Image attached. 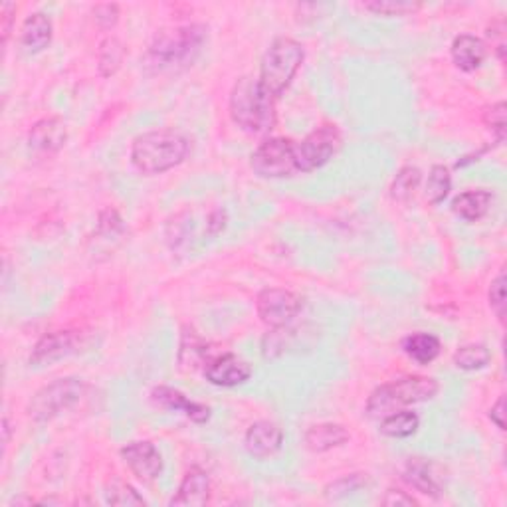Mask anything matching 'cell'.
I'll use <instances>...</instances> for the list:
<instances>
[{
  "instance_id": "obj_1",
  "label": "cell",
  "mask_w": 507,
  "mask_h": 507,
  "mask_svg": "<svg viewBox=\"0 0 507 507\" xmlns=\"http://www.w3.org/2000/svg\"><path fill=\"white\" fill-rule=\"evenodd\" d=\"M191 153L187 135L177 129H155L135 137L131 163L143 175H160L184 163Z\"/></svg>"
},
{
  "instance_id": "obj_2",
  "label": "cell",
  "mask_w": 507,
  "mask_h": 507,
  "mask_svg": "<svg viewBox=\"0 0 507 507\" xmlns=\"http://www.w3.org/2000/svg\"><path fill=\"white\" fill-rule=\"evenodd\" d=\"M230 118L242 131L260 135L268 133L275 125V99L254 78H240L230 91Z\"/></svg>"
},
{
  "instance_id": "obj_3",
  "label": "cell",
  "mask_w": 507,
  "mask_h": 507,
  "mask_svg": "<svg viewBox=\"0 0 507 507\" xmlns=\"http://www.w3.org/2000/svg\"><path fill=\"white\" fill-rule=\"evenodd\" d=\"M206 42V28L202 25H189L159 32L149 46L145 64L155 72L175 70L189 66L199 56Z\"/></svg>"
},
{
  "instance_id": "obj_4",
  "label": "cell",
  "mask_w": 507,
  "mask_h": 507,
  "mask_svg": "<svg viewBox=\"0 0 507 507\" xmlns=\"http://www.w3.org/2000/svg\"><path fill=\"white\" fill-rule=\"evenodd\" d=\"M440 385L430 377H402L393 383L377 387L367 400V414L371 419H385L397 410L432 400Z\"/></svg>"
},
{
  "instance_id": "obj_5",
  "label": "cell",
  "mask_w": 507,
  "mask_h": 507,
  "mask_svg": "<svg viewBox=\"0 0 507 507\" xmlns=\"http://www.w3.org/2000/svg\"><path fill=\"white\" fill-rule=\"evenodd\" d=\"M305 60L304 46L294 38H275L260 64L258 84L272 99H278L290 88Z\"/></svg>"
},
{
  "instance_id": "obj_6",
  "label": "cell",
  "mask_w": 507,
  "mask_h": 507,
  "mask_svg": "<svg viewBox=\"0 0 507 507\" xmlns=\"http://www.w3.org/2000/svg\"><path fill=\"white\" fill-rule=\"evenodd\" d=\"M86 393V383L82 378L66 377L56 378L54 383L42 387L36 395L32 397L28 405V414L34 422H50L62 412L70 410L78 405L79 398Z\"/></svg>"
},
{
  "instance_id": "obj_7",
  "label": "cell",
  "mask_w": 507,
  "mask_h": 507,
  "mask_svg": "<svg viewBox=\"0 0 507 507\" xmlns=\"http://www.w3.org/2000/svg\"><path fill=\"white\" fill-rule=\"evenodd\" d=\"M295 141L285 137H270L256 147L250 157V167L260 179H287L297 175Z\"/></svg>"
},
{
  "instance_id": "obj_8",
  "label": "cell",
  "mask_w": 507,
  "mask_h": 507,
  "mask_svg": "<svg viewBox=\"0 0 507 507\" xmlns=\"http://www.w3.org/2000/svg\"><path fill=\"white\" fill-rule=\"evenodd\" d=\"M341 131L336 125H321L311 131L305 140L295 143V169L297 172H314L326 167L339 151Z\"/></svg>"
},
{
  "instance_id": "obj_9",
  "label": "cell",
  "mask_w": 507,
  "mask_h": 507,
  "mask_svg": "<svg viewBox=\"0 0 507 507\" xmlns=\"http://www.w3.org/2000/svg\"><path fill=\"white\" fill-rule=\"evenodd\" d=\"M258 317L272 329H282L302 311V297L282 287H266L256 297Z\"/></svg>"
},
{
  "instance_id": "obj_10",
  "label": "cell",
  "mask_w": 507,
  "mask_h": 507,
  "mask_svg": "<svg viewBox=\"0 0 507 507\" xmlns=\"http://www.w3.org/2000/svg\"><path fill=\"white\" fill-rule=\"evenodd\" d=\"M121 460L125 466L133 471V476L141 481H153L163 474L165 460L160 456L159 448L149 440L129 442L121 448Z\"/></svg>"
},
{
  "instance_id": "obj_11",
  "label": "cell",
  "mask_w": 507,
  "mask_h": 507,
  "mask_svg": "<svg viewBox=\"0 0 507 507\" xmlns=\"http://www.w3.org/2000/svg\"><path fill=\"white\" fill-rule=\"evenodd\" d=\"M204 377L214 387L233 388L238 385H244L252 377V367L238 359L233 353L216 355L214 359L204 367Z\"/></svg>"
},
{
  "instance_id": "obj_12",
  "label": "cell",
  "mask_w": 507,
  "mask_h": 507,
  "mask_svg": "<svg viewBox=\"0 0 507 507\" xmlns=\"http://www.w3.org/2000/svg\"><path fill=\"white\" fill-rule=\"evenodd\" d=\"M244 446L252 458L268 460L282 450L284 430L275 422L258 420L246 430Z\"/></svg>"
},
{
  "instance_id": "obj_13",
  "label": "cell",
  "mask_w": 507,
  "mask_h": 507,
  "mask_svg": "<svg viewBox=\"0 0 507 507\" xmlns=\"http://www.w3.org/2000/svg\"><path fill=\"white\" fill-rule=\"evenodd\" d=\"M67 141V127L60 118H44L32 125L28 133V147L34 153L56 155Z\"/></svg>"
},
{
  "instance_id": "obj_14",
  "label": "cell",
  "mask_w": 507,
  "mask_h": 507,
  "mask_svg": "<svg viewBox=\"0 0 507 507\" xmlns=\"http://www.w3.org/2000/svg\"><path fill=\"white\" fill-rule=\"evenodd\" d=\"M76 351V336L72 331H54L46 333L40 341L34 345L30 353L32 367H46L66 359L67 355Z\"/></svg>"
},
{
  "instance_id": "obj_15",
  "label": "cell",
  "mask_w": 507,
  "mask_h": 507,
  "mask_svg": "<svg viewBox=\"0 0 507 507\" xmlns=\"http://www.w3.org/2000/svg\"><path fill=\"white\" fill-rule=\"evenodd\" d=\"M151 400L160 409L182 412L184 417H189L192 422H197V424H204V422L211 420V409L209 407L201 405V402L189 400V397H184L181 390L172 388V387H165V385L155 387L151 390Z\"/></svg>"
},
{
  "instance_id": "obj_16",
  "label": "cell",
  "mask_w": 507,
  "mask_h": 507,
  "mask_svg": "<svg viewBox=\"0 0 507 507\" xmlns=\"http://www.w3.org/2000/svg\"><path fill=\"white\" fill-rule=\"evenodd\" d=\"M211 502V478L202 468H191L184 474L177 495H172L171 505L202 507Z\"/></svg>"
},
{
  "instance_id": "obj_17",
  "label": "cell",
  "mask_w": 507,
  "mask_h": 507,
  "mask_svg": "<svg viewBox=\"0 0 507 507\" xmlns=\"http://www.w3.org/2000/svg\"><path fill=\"white\" fill-rule=\"evenodd\" d=\"M450 54L458 70L470 74L480 70L481 64L486 62L488 46L474 34H460L450 46Z\"/></svg>"
},
{
  "instance_id": "obj_18",
  "label": "cell",
  "mask_w": 507,
  "mask_h": 507,
  "mask_svg": "<svg viewBox=\"0 0 507 507\" xmlns=\"http://www.w3.org/2000/svg\"><path fill=\"white\" fill-rule=\"evenodd\" d=\"M351 440L349 430L343 424L336 422H324V424H314L309 426L304 434V444L307 450L316 454H324L339 448Z\"/></svg>"
},
{
  "instance_id": "obj_19",
  "label": "cell",
  "mask_w": 507,
  "mask_h": 507,
  "mask_svg": "<svg viewBox=\"0 0 507 507\" xmlns=\"http://www.w3.org/2000/svg\"><path fill=\"white\" fill-rule=\"evenodd\" d=\"M402 478L409 483L410 488L417 490L422 495H429V498H440L442 495V483L434 474V468L424 458H409V462L402 470Z\"/></svg>"
},
{
  "instance_id": "obj_20",
  "label": "cell",
  "mask_w": 507,
  "mask_h": 507,
  "mask_svg": "<svg viewBox=\"0 0 507 507\" xmlns=\"http://www.w3.org/2000/svg\"><path fill=\"white\" fill-rule=\"evenodd\" d=\"M52 36H54L52 20L44 13L30 15L20 30V42L30 54H38L48 48Z\"/></svg>"
},
{
  "instance_id": "obj_21",
  "label": "cell",
  "mask_w": 507,
  "mask_h": 507,
  "mask_svg": "<svg viewBox=\"0 0 507 507\" xmlns=\"http://www.w3.org/2000/svg\"><path fill=\"white\" fill-rule=\"evenodd\" d=\"M491 204L493 194L486 189H476L458 194L452 202V211L466 222H478L490 212Z\"/></svg>"
},
{
  "instance_id": "obj_22",
  "label": "cell",
  "mask_w": 507,
  "mask_h": 507,
  "mask_svg": "<svg viewBox=\"0 0 507 507\" xmlns=\"http://www.w3.org/2000/svg\"><path fill=\"white\" fill-rule=\"evenodd\" d=\"M216 355H211L209 345H206L192 329L182 333L181 351H179V365L182 371H194L201 365H209Z\"/></svg>"
},
{
  "instance_id": "obj_23",
  "label": "cell",
  "mask_w": 507,
  "mask_h": 507,
  "mask_svg": "<svg viewBox=\"0 0 507 507\" xmlns=\"http://www.w3.org/2000/svg\"><path fill=\"white\" fill-rule=\"evenodd\" d=\"M440 339L432 333H412L405 341H402V351L419 365H430L438 355H440Z\"/></svg>"
},
{
  "instance_id": "obj_24",
  "label": "cell",
  "mask_w": 507,
  "mask_h": 507,
  "mask_svg": "<svg viewBox=\"0 0 507 507\" xmlns=\"http://www.w3.org/2000/svg\"><path fill=\"white\" fill-rule=\"evenodd\" d=\"M420 429V417L417 412L412 410H397L388 417L380 419V432L388 438H397V440H402V438H410L412 434H417Z\"/></svg>"
},
{
  "instance_id": "obj_25",
  "label": "cell",
  "mask_w": 507,
  "mask_h": 507,
  "mask_svg": "<svg viewBox=\"0 0 507 507\" xmlns=\"http://www.w3.org/2000/svg\"><path fill=\"white\" fill-rule=\"evenodd\" d=\"M420 182H422V171L419 167H412V165L402 167L397 172L393 182H390V189H388L390 199L397 202H409L414 194H417Z\"/></svg>"
},
{
  "instance_id": "obj_26",
  "label": "cell",
  "mask_w": 507,
  "mask_h": 507,
  "mask_svg": "<svg viewBox=\"0 0 507 507\" xmlns=\"http://www.w3.org/2000/svg\"><path fill=\"white\" fill-rule=\"evenodd\" d=\"M125 60V46L119 38L108 36L99 44L98 52V70L101 78H111L118 74Z\"/></svg>"
},
{
  "instance_id": "obj_27",
  "label": "cell",
  "mask_w": 507,
  "mask_h": 507,
  "mask_svg": "<svg viewBox=\"0 0 507 507\" xmlns=\"http://www.w3.org/2000/svg\"><path fill=\"white\" fill-rule=\"evenodd\" d=\"M491 361V353L481 343H470V345H462L456 353H454V365L460 368V371L466 373H474V371H481L486 368Z\"/></svg>"
},
{
  "instance_id": "obj_28",
  "label": "cell",
  "mask_w": 507,
  "mask_h": 507,
  "mask_svg": "<svg viewBox=\"0 0 507 507\" xmlns=\"http://www.w3.org/2000/svg\"><path fill=\"white\" fill-rule=\"evenodd\" d=\"M452 191V175L450 169L444 165H434L429 172V181H426L424 197L430 204H442L448 194Z\"/></svg>"
},
{
  "instance_id": "obj_29",
  "label": "cell",
  "mask_w": 507,
  "mask_h": 507,
  "mask_svg": "<svg viewBox=\"0 0 507 507\" xmlns=\"http://www.w3.org/2000/svg\"><path fill=\"white\" fill-rule=\"evenodd\" d=\"M363 6L368 13L380 16H409L422 8L420 3H412V0H371Z\"/></svg>"
},
{
  "instance_id": "obj_30",
  "label": "cell",
  "mask_w": 507,
  "mask_h": 507,
  "mask_svg": "<svg viewBox=\"0 0 507 507\" xmlns=\"http://www.w3.org/2000/svg\"><path fill=\"white\" fill-rule=\"evenodd\" d=\"M106 502L109 505H123V507L145 505V500L135 491V488L121 480H111V483H108Z\"/></svg>"
},
{
  "instance_id": "obj_31",
  "label": "cell",
  "mask_w": 507,
  "mask_h": 507,
  "mask_svg": "<svg viewBox=\"0 0 507 507\" xmlns=\"http://www.w3.org/2000/svg\"><path fill=\"white\" fill-rule=\"evenodd\" d=\"M505 101H498L483 111V125L495 135V141L503 143L505 140Z\"/></svg>"
},
{
  "instance_id": "obj_32",
  "label": "cell",
  "mask_w": 507,
  "mask_h": 507,
  "mask_svg": "<svg viewBox=\"0 0 507 507\" xmlns=\"http://www.w3.org/2000/svg\"><path fill=\"white\" fill-rule=\"evenodd\" d=\"M367 474H351V476H345L337 481H333L329 483V486L326 488V495L329 500H337V498H343V495H347L351 491H357V490H361L363 486H367Z\"/></svg>"
},
{
  "instance_id": "obj_33",
  "label": "cell",
  "mask_w": 507,
  "mask_h": 507,
  "mask_svg": "<svg viewBox=\"0 0 507 507\" xmlns=\"http://www.w3.org/2000/svg\"><path fill=\"white\" fill-rule=\"evenodd\" d=\"M488 302L490 307L498 317L502 324L505 321V272L502 270L495 280H491L490 284V292H488Z\"/></svg>"
},
{
  "instance_id": "obj_34",
  "label": "cell",
  "mask_w": 507,
  "mask_h": 507,
  "mask_svg": "<svg viewBox=\"0 0 507 507\" xmlns=\"http://www.w3.org/2000/svg\"><path fill=\"white\" fill-rule=\"evenodd\" d=\"M123 218L119 216V212L115 209H106L99 212V221H98V236L103 238H111V236H119L123 233Z\"/></svg>"
},
{
  "instance_id": "obj_35",
  "label": "cell",
  "mask_w": 507,
  "mask_h": 507,
  "mask_svg": "<svg viewBox=\"0 0 507 507\" xmlns=\"http://www.w3.org/2000/svg\"><path fill=\"white\" fill-rule=\"evenodd\" d=\"M91 15H94L96 22L101 26V28H113L115 25H118V20H119V6L118 5H111V3H106V5H98L94 6V10H91Z\"/></svg>"
},
{
  "instance_id": "obj_36",
  "label": "cell",
  "mask_w": 507,
  "mask_h": 507,
  "mask_svg": "<svg viewBox=\"0 0 507 507\" xmlns=\"http://www.w3.org/2000/svg\"><path fill=\"white\" fill-rule=\"evenodd\" d=\"M16 5L15 3H3L0 6V22H3V44L6 46L10 32H13V25H15V15H16Z\"/></svg>"
},
{
  "instance_id": "obj_37",
  "label": "cell",
  "mask_w": 507,
  "mask_h": 507,
  "mask_svg": "<svg viewBox=\"0 0 507 507\" xmlns=\"http://www.w3.org/2000/svg\"><path fill=\"white\" fill-rule=\"evenodd\" d=\"M383 505H388V507H400V505H405V507H412V505H417V500L412 498V495H409L407 491H402V490H395V488H390L387 493H385V498H383Z\"/></svg>"
},
{
  "instance_id": "obj_38",
  "label": "cell",
  "mask_w": 507,
  "mask_h": 507,
  "mask_svg": "<svg viewBox=\"0 0 507 507\" xmlns=\"http://www.w3.org/2000/svg\"><path fill=\"white\" fill-rule=\"evenodd\" d=\"M488 36L495 38V54H498L500 62H505V26L502 20L490 26Z\"/></svg>"
},
{
  "instance_id": "obj_39",
  "label": "cell",
  "mask_w": 507,
  "mask_h": 507,
  "mask_svg": "<svg viewBox=\"0 0 507 507\" xmlns=\"http://www.w3.org/2000/svg\"><path fill=\"white\" fill-rule=\"evenodd\" d=\"M488 417L500 430H505V397L498 398V402L490 409Z\"/></svg>"
},
{
  "instance_id": "obj_40",
  "label": "cell",
  "mask_w": 507,
  "mask_h": 507,
  "mask_svg": "<svg viewBox=\"0 0 507 507\" xmlns=\"http://www.w3.org/2000/svg\"><path fill=\"white\" fill-rule=\"evenodd\" d=\"M224 226H226V214H224V211H214L209 216V234L211 236L221 234L222 230H224Z\"/></svg>"
},
{
  "instance_id": "obj_41",
  "label": "cell",
  "mask_w": 507,
  "mask_h": 507,
  "mask_svg": "<svg viewBox=\"0 0 507 507\" xmlns=\"http://www.w3.org/2000/svg\"><path fill=\"white\" fill-rule=\"evenodd\" d=\"M3 432H5V440H3V442H5V446H6V444L10 442V422H8L6 417L3 419Z\"/></svg>"
}]
</instances>
